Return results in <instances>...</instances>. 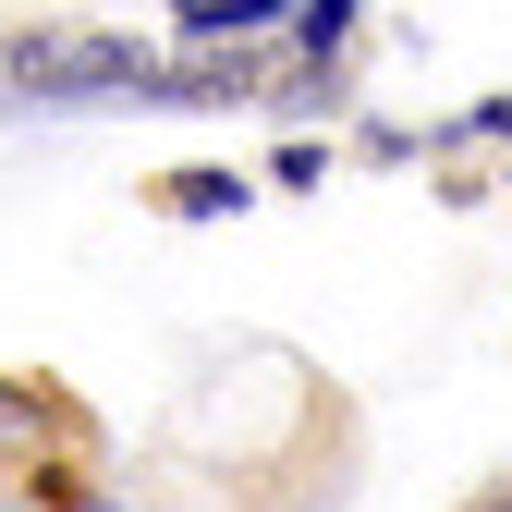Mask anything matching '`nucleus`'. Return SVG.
<instances>
[{
    "label": "nucleus",
    "instance_id": "f257e3e1",
    "mask_svg": "<svg viewBox=\"0 0 512 512\" xmlns=\"http://www.w3.org/2000/svg\"><path fill=\"white\" fill-rule=\"evenodd\" d=\"M0 74H13V98H159L171 61L147 37H110V25H25L0 49Z\"/></svg>",
    "mask_w": 512,
    "mask_h": 512
},
{
    "label": "nucleus",
    "instance_id": "f03ea898",
    "mask_svg": "<svg viewBox=\"0 0 512 512\" xmlns=\"http://www.w3.org/2000/svg\"><path fill=\"white\" fill-rule=\"evenodd\" d=\"M269 74H256V49H183L171 74H159V98H183V110H232V98H256Z\"/></svg>",
    "mask_w": 512,
    "mask_h": 512
},
{
    "label": "nucleus",
    "instance_id": "7ed1b4c3",
    "mask_svg": "<svg viewBox=\"0 0 512 512\" xmlns=\"http://www.w3.org/2000/svg\"><path fill=\"white\" fill-rule=\"evenodd\" d=\"M281 13H305V0H183V13H171V25H183V37H196V49H220V37L244 49V37H269Z\"/></svg>",
    "mask_w": 512,
    "mask_h": 512
},
{
    "label": "nucleus",
    "instance_id": "20e7f679",
    "mask_svg": "<svg viewBox=\"0 0 512 512\" xmlns=\"http://www.w3.org/2000/svg\"><path fill=\"white\" fill-rule=\"evenodd\" d=\"M159 208L171 220H220V208H244V183L232 171H159Z\"/></svg>",
    "mask_w": 512,
    "mask_h": 512
},
{
    "label": "nucleus",
    "instance_id": "39448f33",
    "mask_svg": "<svg viewBox=\"0 0 512 512\" xmlns=\"http://www.w3.org/2000/svg\"><path fill=\"white\" fill-rule=\"evenodd\" d=\"M342 37H354V0H305V61L342 74Z\"/></svg>",
    "mask_w": 512,
    "mask_h": 512
},
{
    "label": "nucleus",
    "instance_id": "423d86ee",
    "mask_svg": "<svg viewBox=\"0 0 512 512\" xmlns=\"http://www.w3.org/2000/svg\"><path fill=\"white\" fill-rule=\"evenodd\" d=\"M464 512H512V476H500V488H476V500H464Z\"/></svg>",
    "mask_w": 512,
    "mask_h": 512
}]
</instances>
